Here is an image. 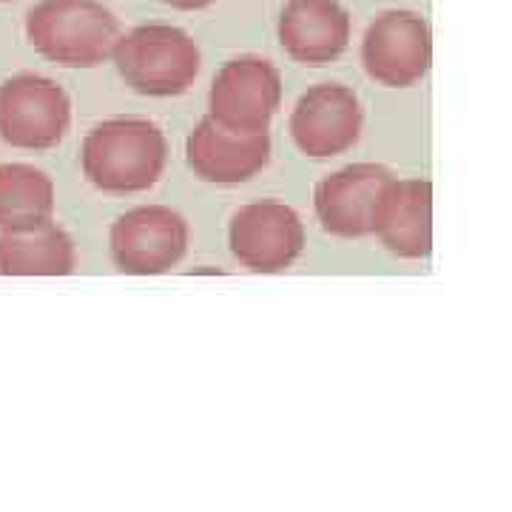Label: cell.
Listing matches in <instances>:
<instances>
[{
    "label": "cell",
    "mask_w": 512,
    "mask_h": 512,
    "mask_svg": "<svg viewBox=\"0 0 512 512\" xmlns=\"http://www.w3.org/2000/svg\"><path fill=\"white\" fill-rule=\"evenodd\" d=\"M362 134V103L342 83H319L296 100L291 137L302 154L325 160L345 154Z\"/></svg>",
    "instance_id": "obj_9"
},
{
    "label": "cell",
    "mask_w": 512,
    "mask_h": 512,
    "mask_svg": "<svg viewBox=\"0 0 512 512\" xmlns=\"http://www.w3.org/2000/svg\"><path fill=\"white\" fill-rule=\"evenodd\" d=\"M111 60L128 89L146 97L188 92L202 66L197 40L168 23H148L120 35Z\"/></svg>",
    "instance_id": "obj_3"
},
{
    "label": "cell",
    "mask_w": 512,
    "mask_h": 512,
    "mask_svg": "<svg viewBox=\"0 0 512 512\" xmlns=\"http://www.w3.org/2000/svg\"><path fill=\"white\" fill-rule=\"evenodd\" d=\"M185 157L205 183H248L271 160V137L268 131H234L208 114L191 131Z\"/></svg>",
    "instance_id": "obj_11"
},
{
    "label": "cell",
    "mask_w": 512,
    "mask_h": 512,
    "mask_svg": "<svg viewBox=\"0 0 512 512\" xmlns=\"http://www.w3.org/2000/svg\"><path fill=\"white\" fill-rule=\"evenodd\" d=\"M165 6H171V9H183V12H197V9H208V6H214L217 0H160Z\"/></svg>",
    "instance_id": "obj_16"
},
{
    "label": "cell",
    "mask_w": 512,
    "mask_h": 512,
    "mask_svg": "<svg viewBox=\"0 0 512 512\" xmlns=\"http://www.w3.org/2000/svg\"><path fill=\"white\" fill-rule=\"evenodd\" d=\"M393 174L376 163H356L325 177L316 185L313 205L322 228L333 237L359 239L373 234V220L379 211Z\"/></svg>",
    "instance_id": "obj_10"
},
{
    "label": "cell",
    "mask_w": 512,
    "mask_h": 512,
    "mask_svg": "<svg viewBox=\"0 0 512 512\" xmlns=\"http://www.w3.org/2000/svg\"><path fill=\"white\" fill-rule=\"evenodd\" d=\"M72 126V100L55 80L15 74L0 83V140L12 148H55Z\"/></svg>",
    "instance_id": "obj_4"
},
{
    "label": "cell",
    "mask_w": 512,
    "mask_h": 512,
    "mask_svg": "<svg viewBox=\"0 0 512 512\" xmlns=\"http://www.w3.org/2000/svg\"><path fill=\"white\" fill-rule=\"evenodd\" d=\"M55 217V183L26 163L0 165V231L35 228Z\"/></svg>",
    "instance_id": "obj_15"
},
{
    "label": "cell",
    "mask_w": 512,
    "mask_h": 512,
    "mask_svg": "<svg viewBox=\"0 0 512 512\" xmlns=\"http://www.w3.org/2000/svg\"><path fill=\"white\" fill-rule=\"evenodd\" d=\"M373 234L390 254L404 259H424L433 251V183L396 180L387 185Z\"/></svg>",
    "instance_id": "obj_13"
},
{
    "label": "cell",
    "mask_w": 512,
    "mask_h": 512,
    "mask_svg": "<svg viewBox=\"0 0 512 512\" xmlns=\"http://www.w3.org/2000/svg\"><path fill=\"white\" fill-rule=\"evenodd\" d=\"M185 251L188 222L165 205H140L111 225V256L123 274H165Z\"/></svg>",
    "instance_id": "obj_7"
},
{
    "label": "cell",
    "mask_w": 512,
    "mask_h": 512,
    "mask_svg": "<svg viewBox=\"0 0 512 512\" xmlns=\"http://www.w3.org/2000/svg\"><path fill=\"white\" fill-rule=\"evenodd\" d=\"M279 43L302 66H325L350 43V15L339 0H288L279 15Z\"/></svg>",
    "instance_id": "obj_12"
},
{
    "label": "cell",
    "mask_w": 512,
    "mask_h": 512,
    "mask_svg": "<svg viewBox=\"0 0 512 512\" xmlns=\"http://www.w3.org/2000/svg\"><path fill=\"white\" fill-rule=\"evenodd\" d=\"M279 103L282 74L271 60L256 55L228 60L208 92V114L234 131H268Z\"/></svg>",
    "instance_id": "obj_6"
},
{
    "label": "cell",
    "mask_w": 512,
    "mask_h": 512,
    "mask_svg": "<svg viewBox=\"0 0 512 512\" xmlns=\"http://www.w3.org/2000/svg\"><path fill=\"white\" fill-rule=\"evenodd\" d=\"M74 265L72 237L55 222L0 231V276H69Z\"/></svg>",
    "instance_id": "obj_14"
},
{
    "label": "cell",
    "mask_w": 512,
    "mask_h": 512,
    "mask_svg": "<svg viewBox=\"0 0 512 512\" xmlns=\"http://www.w3.org/2000/svg\"><path fill=\"white\" fill-rule=\"evenodd\" d=\"M32 49L66 69L106 63L120 37V23L97 0H40L26 15Z\"/></svg>",
    "instance_id": "obj_2"
},
{
    "label": "cell",
    "mask_w": 512,
    "mask_h": 512,
    "mask_svg": "<svg viewBox=\"0 0 512 512\" xmlns=\"http://www.w3.org/2000/svg\"><path fill=\"white\" fill-rule=\"evenodd\" d=\"M365 72L390 89H407L424 80L433 63L430 23L407 9H390L367 26L362 40Z\"/></svg>",
    "instance_id": "obj_5"
},
{
    "label": "cell",
    "mask_w": 512,
    "mask_h": 512,
    "mask_svg": "<svg viewBox=\"0 0 512 512\" xmlns=\"http://www.w3.org/2000/svg\"><path fill=\"white\" fill-rule=\"evenodd\" d=\"M0 3H9V0H0Z\"/></svg>",
    "instance_id": "obj_17"
},
{
    "label": "cell",
    "mask_w": 512,
    "mask_h": 512,
    "mask_svg": "<svg viewBox=\"0 0 512 512\" xmlns=\"http://www.w3.org/2000/svg\"><path fill=\"white\" fill-rule=\"evenodd\" d=\"M231 254L254 274L291 268L305 248V225L291 205L262 200L242 205L231 220Z\"/></svg>",
    "instance_id": "obj_8"
},
{
    "label": "cell",
    "mask_w": 512,
    "mask_h": 512,
    "mask_svg": "<svg viewBox=\"0 0 512 512\" xmlns=\"http://www.w3.org/2000/svg\"><path fill=\"white\" fill-rule=\"evenodd\" d=\"M168 143L148 120H106L83 143V174L106 194L148 191L163 177Z\"/></svg>",
    "instance_id": "obj_1"
}]
</instances>
